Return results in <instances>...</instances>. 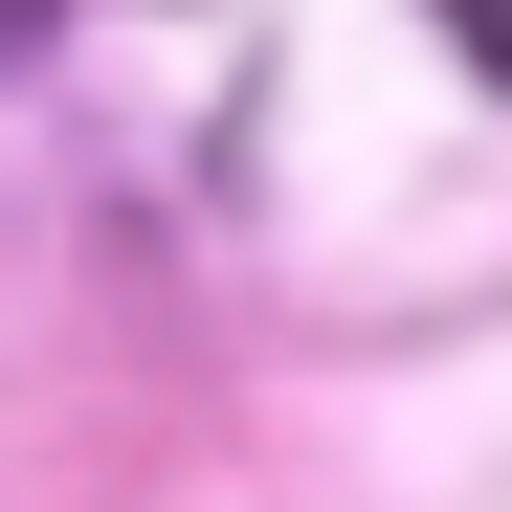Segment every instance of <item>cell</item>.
I'll use <instances>...</instances> for the list:
<instances>
[{"label":"cell","instance_id":"obj_1","mask_svg":"<svg viewBox=\"0 0 512 512\" xmlns=\"http://www.w3.org/2000/svg\"><path fill=\"white\" fill-rule=\"evenodd\" d=\"M446 45H468V90H512V0H446Z\"/></svg>","mask_w":512,"mask_h":512},{"label":"cell","instance_id":"obj_2","mask_svg":"<svg viewBox=\"0 0 512 512\" xmlns=\"http://www.w3.org/2000/svg\"><path fill=\"white\" fill-rule=\"evenodd\" d=\"M45 23H67V0H0V67H23V45H45Z\"/></svg>","mask_w":512,"mask_h":512}]
</instances>
